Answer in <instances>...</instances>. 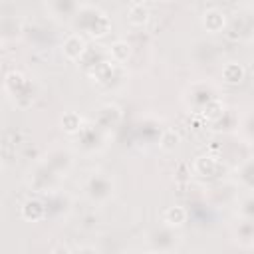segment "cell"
Instances as JSON below:
<instances>
[{
	"mask_svg": "<svg viewBox=\"0 0 254 254\" xmlns=\"http://www.w3.org/2000/svg\"><path fill=\"white\" fill-rule=\"evenodd\" d=\"M46 200V208H48V216H65L69 210H71V196L67 192H62V190H52V192H46L44 196Z\"/></svg>",
	"mask_w": 254,
	"mask_h": 254,
	"instance_id": "11",
	"label": "cell"
},
{
	"mask_svg": "<svg viewBox=\"0 0 254 254\" xmlns=\"http://www.w3.org/2000/svg\"><path fill=\"white\" fill-rule=\"evenodd\" d=\"M192 56H194V60H196L198 64H212V62H216V60H218L220 50H218V46H216L214 42L200 40V42H196Z\"/></svg>",
	"mask_w": 254,
	"mask_h": 254,
	"instance_id": "18",
	"label": "cell"
},
{
	"mask_svg": "<svg viewBox=\"0 0 254 254\" xmlns=\"http://www.w3.org/2000/svg\"><path fill=\"white\" fill-rule=\"evenodd\" d=\"M109 60L115 62V64H125L131 56V46L125 42V40H117L109 46Z\"/></svg>",
	"mask_w": 254,
	"mask_h": 254,
	"instance_id": "23",
	"label": "cell"
},
{
	"mask_svg": "<svg viewBox=\"0 0 254 254\" xmlns=\"http://www.w3.org/2000/svg\"><path fill=\"white\" fill-rule=\"evenodd\" d=\"M81 4V0H46L50 16L56 18L58 22H71Z\"/></svg>",
	"mask_w": 254,
	"mask_h": 254,
	"instance_id": "10",
	"label": "cell"
},
{
	"mask_svg": "<svg viewBox=\"0 0 254 254\" xmlns=\"http://www.w3.org/2000/svg\"><path fill=\"white\" fill-rule=\"evenodd\" d=\"M107 137H109V133L103 131L95 121H91V123L83 125L79 129V133L73 135V147L81 155H95L105 149Z\"/></svg>",
	"mask_w": 254,
	"mask_h": 254,
	"instance_id": "5",
	"label": "cell"
},
{
	"mask_svg": "<svg viewBox=\"0 0 254 254\" xmlns=\"http://www.w3.org/2000/svg\"><path fill=\"white\" fill-rule=\"evenodd\" d=\"M194 173L204 179H214L220 173V161L212 155H202L194 161Z\"/></svg>",
	"mask_w": 254,
	"mask_h": 254,
	"instance_id": "17",
	"label": "cell"
},
{
	"mask_svg": "<svg viewBox=\"0 0 254 254\" xmlns=\"http://www.w3.org/2000/svg\"><path fill=\"white\" fill-rule=\"evenodd\" d=\"M234 181L240 189L254 192V157L244 159L236 169H234Z\"/></svg>",
	"mask_w": 254,
	"mask_h": 254,
	"instance_id": "15",
	"label": "cell"
},
{
	"mask_svg": "<svg viewBox=\"0 0 254 254\" xmlns=\"http://www.w3.org/2000/svg\"><path fill=\"white\" fill-rule=\"evenodd\" d=\"M234 236L238 242H254V218L238 216L234 224Z\"/></svg>",
	"mask_w": 254,
	"mask_h": 254,
	"instance_id": "22",
	"label": "cell"
},
{
	"mask_svg": "<svg viewBox=\"0 0 254 254\" xmlns=\"http://www.w3.org/2000/svg\"><path fill=\"white\" fill-rule=\"evenodd\" d=\"M4 91L12 99V103L20 109H26L36 99V87L30 77H26L22 71H10L4 77Z\"/></svg>",
	"mask_w": 254,
	"mask_h": 254,
	"instance_id": "4",
	"label": "cell"
},
{
	"mask_svg": "<svg viewBox=\"0 0 254 254\" xmlns=\"http://www.w3.org/2000/svg\"><path fill=\"white\" fill-rule=\"evenodd\" d=\"M202 28L208 32V34H222L226 30V24H228V16L220 10V8H208L202 12Z\"/></svg>",
	"mask_w": 254,
	"mask_h": 254,
	"instance_id": "14",
	"label": "cell"
},
{
	"mask_svg": "<svg viewBox=\"0 0 254 254\" xmlns=\"http://www.w3.org/2000/svg\"><path fill=\"white\" fill-rule=\"evenodd\" d=\"M129 2H131V6H133V4H143L145 0H129Z\"/></svg>",
	"mask_w": 254,
	"mask_h": 254,
	"instance_id": "29",
	"label": "cell"
},
{
	"mask_svg": "<svg viewBox=\"0 0 254 254\" xmlns=\"http://www.w3.org/2000/svg\"><path fill=\"white\" fill-rule=\"evenodd\" d=\"M60 181H62V177L56 175L44 161H40V163L28 173V187H30L32 190H36V192H44V194H46V192H52V190L58 189Z\"/></svg>",
	"mask_w": 254,
	"mask_h": 254,
	"instance_id": "7",
	"label": "cell"
},
{
	"mask_svg": "<svg viewBox=\"0 0 254 254\" xmlns=\"http://www.w3.org/2000/svg\"><path fill=\"white\" fill-rule=\"evenodd\" d=\"M121 117H123V113H121V107H119V105H115V103H103V105L97 109L93 121H95L103 131L111 133V131L121 123Z\"/></svg>",
	"mask_w": 254,
	"mask_h": 254,
	"instance_id": "13",
	"label": "cell"
},
{
	"mask_svg": "<svg viewBox=\"0 0 254 254\" xmlns=\"http://www.w3.org/2000/svg\"><path fill=\"white\" fill-rule=\"evenodd\" d=\"M22 216L30 222H40L44 218H48V208H46V200L40 196H32L24 202L22 206Z\"/></svg>",
	"mask_w": 254,
	"mask_h": 254,
	"instance_id": "16",
	"label": "cell"
},
{
	"mask_svg": "<svg viewBox=\"0 0 254 254\" xmlns=\"http://www.w3.org/2000/svg\"><path fill=\"white\" fill-rule=\"evenodd\" d=\"M183 103L189 109V113L204 115L210 121L226 109L218 97V87L206 79L192 81L190 85H187V89L183 91Z\"/></svg>",
	"mask_w": 254,
	"mask_h": 254,
	"instance_id": "1",
	"label": "cell"
},
{
	"mask_svg": "<svg viewBox=\"0 0 254 254\" xmlns=\"http://www.w3.org/2000/svg\"><path fill=\"white\" fill-rule=\"evenodd\" d=\"M24 24L20 18L16 16H6L2 20V40L10 42V40H18L20 36H24Z\"/></svg>",
	"mask_w": 254,
	"mask_h": 254,
	"instance_id": "21",
	"label": "cell"
},
{
	"mask_svg": "<svg viewBox=\"0 0 254 254\" xmlns=\"http://www.w3.org/2000/svg\"><path fill=\"white\" fill-rule=\"evenodd\" d=\"M62 54L65 60L69 62H79L85 54H87V42H85V36L77 34V32H71L69 36H65V40L62 42Z\"/></svg>",
	"mask_w": 254,
	"mask_h": 254,
	"instance_id": "12",
	"label": "cell"
},
{
	"mask_svg": "<svg viewBox=\"0 0 254 254\" xmlns=\"http://www.w3.org/2000/svg\"><path fill=\"white\" fill-rule=\"evenodd\" d=\"M149 20V10L143 4H133L127 12V22L131 26H143Z\"/></svg>",
	"mask_w": 254,
	"mask_h": 254,
	"instance_id": "27",
	"label": "cell"
},
{
	"mask_svg": "<svg viewBox=\"0 0 254 254\" xmlns=\"http://www.w3.org/2000/svg\"><path fill=\"white\" fill-rule=\"evenodd\" d=\"M238 133H240V137L246 143L254 145V109H250L248 113H244L240 117V121H238Z\"/></svg>",
	"mask_w": 254,
	"mask_h": 254,
	"instance_id": "25",
	"label": "cell"
},
{
	"mask_svg": "<svg viewBox=\"0 0 254 254\" xmlns=\"http://www.w3.org/2000/svg\"><path fill=\"white\" fill-rule=\"evenodd\" d=\"M187 218H189V212H187V208L185 206H169L167 210H165V216H163V222H167V224H171V226H183L185 222H187Z\"/></svg>",
	"mask_w": 254,
	"mask_h": 254,
	"instance_id": "26",
	"label": "cell"
},
{
	"mask_svg": "<svg viewBox=\"0 0 254 254\" xmlns=\"http://www.w3.org/2000/svg\"><path fill=\"white\" fill-rule=\"evenodd\" d=\"M147 240H149V250H153V252H171L179 246L181 234H179L177 226H171V224L163 222L161 226H157L149 232Z\"/></svg>",
	"mask_w": 254,
	"mask_h": 254,
	"instance_id": "6",
	"label": "cell"
},
{
	"mask_svg": "<svg viewBox=\"0 0 254 254\" xmlns=\"http://www.w3.org/2000/svg\"><path fill=\"white\" fill-rule=\"evenodd\" d=\"M69 24H71L73 32H77L81 36H87V38H95V40H99V38H103L111 32L109 16L103 10H99L91 4H81L77 14L73 16V20Z\"/></svg>",
	"mask_w": 254,
	"mask_h": 254,
	"instance_id": "2",
	"label": "cell"
},
{
	"mask_svg": "<svg viewBox=\"0 0 254 254\" xmlns=\"http://www.w3.org/2000/svg\"><path fill=\"white\" fill-rule=\"evenodd\" d=\"M81 192L91 204H105L115 194V181L105 171H91L81 183Z\"/></svg>",
	"mask_w": 254,
	"mask_h": 254,
	"instance_id": "3",
	"label": "cell"
},
{
	"mask_svg": "<svg viewBox=\"0 0 254 254\" xmlns=\"http://www.w3.org/2000/svg\"><path fill=\"white\" fill-rule=\"evenodd\" d=\"M224 34L232 40H246L254 38V14L248 10L236 12L232 18H228Z\"/></svg>",
	"mask_w": 254,
	"mask_h": 254,
	"instance_id": "8",
	"label": "cell"
},
{
	"mask_svg": "<svg viewBox=\"0 0 254 254\" xmlns=\"http://www.w3.org/2000/svg\"><path fill=\"white\" fill-rule=\"evenodd\" d=\"M238 121H240V117L236 115V111L234 109H224L218 117H214L212 121H210V125H212V129L214 131H222V133H230V131H238Z\"/></svg>",
	"mask_w": 254,
	"mask_h": 254,
	"instance_id": "19",
	"label": "cell"
},
{
	"mask_svg": "<svg viewBox=\"0 0 254 254\" xmlns=\"http://www.w3.org/2000/svg\"><path fill=\"white\" fill-rule=\"evenodd\" d=\"M236 214L238 216H244V218H254V192L242 196L236 202Z\"/></svg>",
	"mask_w": 254,
	"mask_h": 254,
	"instance_id": "28",
	"label": "cell"
},
{
	"mask_svg": "<svg viewBox=\"0 0 254 254\" xmlns=\"http://www.w3.org/2000/svg\"><path fill=\"white\" fill-rule=\"evenodd\" d=\"M56 175H60L62 179L69 175V171L73 169V155L67 149H52L44 159H42Z\"/></svg>",
	"mask_w": 254,
	"mask_h": 254,
	"instance_id": "9",
	"label": "cell"
},
{
	"mask_svg": "<svg viewBox=\"0 0 254 254\" xmlns=\"http://www.w3.org/2000/svg\"><path fill=\"white\" fill-rule=\"evenodd\" d=\"M252 42H254V38H252Z\"/></svg>",
	"mask_w": 254,
	"mask_h": 254,
	"instance_id": "30",
	"label": "cell"
},
{
	"mask_svg": "<svg viewBox=\"0 0 254 254\" xmlns=\"http://www.w3.org/2000/svg\"><path fill=\"white\" fill-rule=\"evenodd\" d=\"M246 71H244V65L240 62H226L220 69V77L226 85H238L242 83Z\"/></svg>",
	"mask_w": 254,
	"mask_h": 254,
	"instance_id": "20",
	"label": "cell"
},
{
	"mask_svg": "<svg viewBox=\"0 0 254 254\" xmlns=\"http://www.w3.org/2000/svg\"><path fill=\"white\" fill-rule=\"evenodd\" d=\"M60 125H62V131H65L67 135H75V133H79V129L83 127V121H81V117H79V113H75V111H65L64 115H62V119H60Z\"/></svg>",
	"mask_w": 254,
	"mask_h": 254,
	"instance_id": "24",
	"label": "cell"
}]
</instances>
